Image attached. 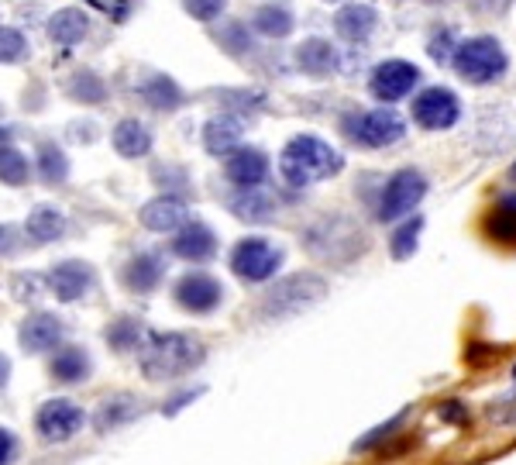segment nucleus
<instances>
[{"label": "nucleus", "instance_id": "obj_37", "mask_svg": "<svg viewBox=\"0 0 516 465\" xmlns=\"http://www.w3.org/2000/svg\"><path fill=\"white\" fill-rule=\"evenodd\" d=\"M31 56V42L21 28L0 25V66H18Z\"/></svg>", "mask_w": 516, "mask_h": 465}, {"label": "nucleus", "instance_id": "obj_53", "mask_svg": "<svg viewBox=\"0 0 516 465\" xmlns=\"http://www.w3.org/2000/svg\"><path fill=\"white\" fill-rule=\"evenodd\" d=\"M327 4H341V0H327Z\"/></svg>", "mask_w": 516, "mask_h": 465}, {"label": "nucleus", "instance_id": "obj_43", "mask_svg": "<svg viewBox=\"0 0 516 465\" xmlns=\"http://www.w3.org/2000/svg\"><path fill=\"white\" fill-rule=\"evenodd\" d=\"M437 414L448 424H468V407L461 400H444L441 407H437Z\"/></svg>", "mask_w": 516, "mask_h": 465}, {"label": "nucleus", "instance_id": "obj_47", "mask_svg": "<svg viewBox=\"0 0 516 465\" xmlns=\"http://www.w3.org/2000/svg\"><path fill=\"white\" fill-rule=\"evenodd\" d=\"M200 393H203V390H186V393H179V397H172V400L166 403V407H162V414H169V417H172V414H179V410H183L186 403L197 400Z\"/></svg>", "mask_w": 516, "mask_h": 465}, {"label": "nucleus", "instance_id": "obj_48", "mask_svg": "<svg viewBox=\"0 0 516 465\" xmlns=\"http://www.w3.org/2000/svg\"><path fill=\"white\" fill-rule=\"evenodd\" d=\"M7 379H11V359H7V355L0 352V390L7 386Z\"/></svg>", "mask_w": 516, "mask_h": 465}, {"label": "nucleus", "instance_id": "obj_36", "mask_svg": "<svg viewBox=\"0 0 516 465\" xmlns=\"http://www.w3.org/2000/svg\"><path fill=\"white\" fill-rule=\"evenodd\" d=\"M420 231H424V217L413 214L410 221H403L400 228L393 231V238H389V255H393L396 262L410 259V255L417 252V245H420Z\"/></svg>", "mask_w": 516, "mask_h": 465}, {"label": "nucleus", "instance_id": "obj_39", "mask_svg": "<svg viewBox=\"0 0 516 465\" xmlns=\"http://www.w3.org/2000/svg\"><path fill=\"white\" fill-rule=\"evenodd\" d=\"M406 424V410H400V414L396 417H389L386 424H379V428H372L369 434H365V438H358L355 445H351V452H372L375 445H382V441H389L393 438L396 431H400Z\"/></svg>", "mask_w": 516, "mask_h": 465}, {"label": "nucleus", "instance_id": "obj_28", "mask_svg": "<svg viewBox=\"0 0 516 465\" xmlns=\"http://www.w3.org/2000/svg\"><path fill=\"white\" fill-rule=\"evenodd\" d=\"M293 28H296V18L283 4H262L252 14V31L262 38H289Z\"/></svg>", "mask_w": 516, "mask_h": 465}, {"label": "nucleus", "instance_id": "obj_42", "mask_svg": "<svg viewBox=\"0 0 516 465\" xmlns=\"http://www.w3.org/2000/svg\"><path fill=\"white\" fill-rule=\"evenodd\" d=\"M486 414H489V421H496V424H516V390L499 400H492Z\"/></svg>", "mask_w": 516, "mask_h": 465}, {"label": "nucleus", "instance_id": "obj_24", "mask_svg": "<svg viewBox=\"0 0 516 465\" xmlns=\"http://www.w3.org/2000/svg\"><path fill=\"white\" fill-rule=\"evenodd\" d=\"M111 145L121 159H145V155L152 152V131H148V124H142L138 118H124L114 124Z\"/></svg>", "mask_w": 516, "mask_h": 465}, {"label": "nucleus", "instance_id": "obj_46", "mask_svg": "<svg viewBox=\"0 0 516 465\" xmlns=\"http://www.w3.org/2000/svg\"><path fill=\"white\" fill-rule=\"evenodd\" d=\"M14 455H18V438L7 428H0V465H11Z\"/></svg>", "mask_w": 516, "mask_h": 465}, {"label": "nucleus", "instance_id": "obj_4", "mask_svg": "<svg viewBox=\"0 0 516 465\" xmlns=\"http://www.w3.org/2000/svg\"><path fill=\"white\" fill-rule=\"evenodd\" d=\"M327 297V279L320 273H293V276H283L265 290L262 297V317L269 321H283V317H293V314H303L314 304Z\"/></svg>", "mask_w": 516, "mask_h": 465}, {"label": "nucleus", "instance_id": "obj_51", "mask_svg": "<svg viewBox=\"0 0 516 465\" xmlns=\"http://www.w3.org/2000/svg\"><path fill=\"white\" fill-rule=\"evenodd\" d=\"M510 180L516 183V162H513V166H510Z\"/></svg>", "mask_w": 516, "mask_h": 465}, {"label": "nucleus", "instance_id": "obj_29", "mask_svg": "<svg viewBox=\"0 0 516 465\" xmlns=\"http://www.w3.org/2000/svg\"><path fill=\"white\" fill-rule=\"evenodd\" d=\"M482 228H486V235L492 238V242L516 248V193H513V197H503V200H499L496 211L486 214Z\"/></svg>", "mask_w": 516, "mask_h": 465}, {"label": "nucleus", "instance_id": "obj_20", "mask_svg": "<svg viewBox=\"0 0 516 465\" xmlns=\"http://www.w3.org/2000/svg\"><path fill=\"white\" fill-rule=\"evenodd\" d=\"M375 28H379V11L369 4H344L341 11L334 14V31L351 45L369 42Z\"/></svg>", "mask_w": 516, "mask_h": 465}, {"label": "nucleus", "instance_id": "obj_22", "mask_svg": "<svg viewBox=\"0 0 516 465\" xmlns=\"http://www.w3.org/2000/svg\"><path fill=\"white\" fill-rule=\"evenodd\" d=\"M138 97H142L145 107H152V111L172 114V111H179V107H183L186 90L179 87V83L172 80V76L155 73V76H148V80L138 83Z\"/></svg>", "mask_w": 516, "mask_h": 465}, {"label": "nucleus", "instance_id": "obj_18", "mask_svg": "<svg viewBox=\"0 0 516 465\" xmlns=\"http://www.w3.org/2000/svg\"><path fill=\"white\" fill-rule=\"evenodd\" d=\"M228 207L238 221H248V224H269L276 221V211H279V200L272 197L269 190L262 186H248V190H234L228 197Z\"/></svg>", "mask_w": 516, "mask_h": 465}, {"label": "nucleus", "instance_id": "obj_31", "mask_svg": "<svg viewBox=\"0 0 516 465\" xmlns=\"http://www.w3.org/2000/svg\"><path fill=\"white\" fill-rule=\"evenodd\" d=\"M35 169L45 186H62L69 180V155L56 142H42L35 155Z\"/></svg>", "mask_w": 516, "mask_h": 465}, {"label": "nucleus", "instance_id": "obj_50", "mask_svg": "<svg viewBox=\"0 0 516 465\" xmlns=\"http://www.w3.org/2000/svg\"><path fill=\"white\" fill-rule=\"evenodd\" d=\"M7 138H11V131H7V128H0V145H4Z\"/></svg>", "mask_w": 516, "mask_h": 465}, {"label": "nucleus", "instance_id": "obj_52", "mask_svg": "<svg viewBox=\"0 0 516 465\" xmlns=\"http://www.w3.org/2000/svg\"><path fill=\"white\" fill-rule=\"evenodd\" d=\"M510 376H513V379H516V362H513V372H510Z\"/></svg>", "mask_w": 516, "mask_h": 465}, {"label": "nucleus", "instance_id": "obj_14", "mask_svg": "<svg viewBox=\"0 0 516 465\" xmlns=\"http://www.w3.org/2000/svg\"><path fill=\"white\" fill-rule=\"evenodd\" d=\"M93 283H97V273H93L90 262H80V259L59 262V266H52V273H49V290L56 293V300H62V304L83 300L86 293L93 290Z\"/></svg>", "mask_w": 516, "mask_h": 465}, {"label": "nucleus", "instance_id": "obj_34", "mask_svg": "<svg viewBox=\"0 0 516 465\" xmlns=\"http://www.w3.org/2000/svg\"><path fill=\"white\" fill-rule=\"evenodd\" d=\"M138 414H142V407H138L135 397H111L100 403L93 424H97V431H114V428H121V424L135 421Z\"/></svg>", "mask_w": 516, "mask_h": 465}, {"label": "nucleus", "instance_id": "obj_40", "mask_svg": "<svg viewBox=\"0 0 516 465\" xmlns=\"http://www.w3.org/2000/svg\"><path fill=\"white\" fill-rule=\"evenodd\" d=\"M183 11L190 14V18L203 21V25H214V21H221V14L228 11V0H183Z\"/></svg>", "mask_w": 516, "mask_h": 465}, {"label": "nucleus", "instance_id": "obj_26", "mask_svg": "<svg viewBox=\"0 0 516 465\" xmlns=\"http://www.w3.org/2000/svg\"><path fill=\"white\" fill-rule=\"evenodd\" d=\"M49 31L52 45H62V49H73V45H80L86 35H90V18L80 11V7H62L49 18Z\"/></svg>", "mask_w": 516, "mask_h": 465}, {"label": "nucleus", "instance_id": "obj_11", "mask_svg": "<svg viewBox=\"0 0 516 465\" xmlns=\"http://www.w3.org/2000/svg\"><path fill=\"white\" fill-rule=\"evenodd\" d=\"M86 424V414L83 407H76L73 400H49L42 403V410H38L35 417V431L42 434L45 441H52V445H62V441L76 438V434L83 431Z\"/></svg>", "mask_w": 516, "mask_h": 465}, {"label": "nucleus", "instance_id": "obj_12", "mask_svg": "<svg viewBox=\"0 0 516 465\" xmlns=\"http://www.w3.org/2000/svg\"><path fill=\"white\" fill-rule=\"evenodd\" d=\"M172 300L186 314H214L224 304V286L221 279H214L210 273H186L172 286Z\"/></svg>", "mask_w": 516, "mask_h": 465}, {"label": "nucleus", "instance_id": "obj_9", "mask_svg": "<svg viewBox=\"0 0 516 465\" xmlns=\"http://www.w3.org/2000/svg\"><path fill=\"white\" fill-rule=\"evenodd\" d=\"M410 114L424 131H448L461 118V100L448 87H427L413 97Z\"/></svg>", "mask_w": 516, "mask_h": 465}, {"label": "nucleus", "instance_id": "obj_16", "mask_svg": "<svg viewBox=\"0 0 516 465\" xmlns=\"http://www.w3.org/2000/svg\"><path fill=\"white\" fill-rule=\"evenodd\" d=\"M66 338V324L56 314H31L18 331V341L28 355H42V352H56Z\"/></svg>", "mask_w": 516, "mask_h": 465}, {"label": "nucleus", "instance_id": "obj_33", "mask_svg": "<svg viewBox=\"0 0 516 465\" xmlns=\"http://www.w3.org/2000/svg\"><path fill=\"white\" fill-rule=\"evenodd\" d=\"M214 42L221 45L228 56H252L255 52V31L245 21H224L221 28H214Z\"/></svg>", "mask_w": 516, "mask_h": 465}, {"label": "nucleus", "instance_id": "obj_7", "mask_svg": "<svg viewBox=\"0 0 516 465\" xmlns=\"http://www.w3.org/2000/svg\"><path fill=\"white\" fill-rule=\"evenodd\" d=\"M427 197V176L420 169H400L382 183L379 204H375V217L382 224L400 221V217L413 214L420 207V200Z\"/></svg>", "mask_w": 516, "mask_h": 465}, {"label": "nucleus", "instance_id": "obj_6", "mask_svg": "<svg viewBox=\"0 0 516 465\" xmlns=\"http://www.w3.org/2000/svg\"><path fill=\"white\" fill-rule=\"evenodd\" d=\"M341 135L358 149H386L406 135V121L389 104L375 111H351L341 118Z\"/></svg>", "mask_w": 516, "mask_h": 465}, {"label": "nucleus", "instance_id": "obj_2", "mask_svg": "<svg viewBox=\"0 0 516 465\" xmlns=\"http://www.w3.org/2000/svg\"><path fill=\"white\" fill-rule=\"evenodd\" d=\"M207 359V348H203L200 338L193 335H148L142 345V372L148 379H176L186 376L197 366H203Z\"/></svg>", "mask_w": 516, "mask_h": 465}, {"label": "nucleus", "instance_id": "obj_38", "mask_svg": "<svg viewBox=\"0 0 516 465\" xmlns=\"http://www.w3.org/2000/svg\"><path fill=\"white\" fill-rule=\"evenodd\" d=\"M152 180L162 186V190L169 193V197H183V193H190V173H186L183 166H176V162H166V166H152Z\"/></svg>", "mask_w": 516, "mask_h": 465}, {"label": "nucleus", "instance_id": "obj_30", "mask_svg": "<svg viewBox=\"0 0 516 465\" xmlns=\"http://www.w3.org/2000/svg\"><path fill=\"white\" fill-rule=\"evenodd\" d=\"M104 338L114 352H142V345L148 341V331L138 317H117V321L107 324Z\"/></svg>", "mask_w": 516, "mask_h": 465}, {"label": "nucleus", "instance_id": "obj_8", "mask_svg": "<svg viewBox=\"0 0 516 465\" xmlns=\"http://www.w3.org/2000/svg\"><path fill=\"white\" fill-rule=\"evenodd\" d=\"M286 252L269 238H241L231 252V273L245 283H265L283 269Z\"/></svg>", "mask_w": 516, "mask_h": 465}, {"label": "nucleus", "instance_id": "obj_32", "mask_svg": "<svg viewBox=\"0 0 516 465\" xmlns=\"http://www.w3.org/2000/svg\"><path fill=\"white\" fill-rule=\"evenodd\" d=\"M66 93L76 100V104L93 107V104H104L107 93H111V90H107V80L100 73H93V69H80V73L69 76Z\"/></svg>", "mask_w": 516, "mask_h": 465}, {"label": "nucleus", "instance_id": "obj_35", "mask_svg": "<svg viewBox=\"0 0 516 465\" xmlns=\"http://www.w3.org/2000/svg\"><path fill=\"white\" fill-rule=\"evenodd\" d=\"M31 159L21 149H14V145H0V183L7 186H28L31 180Z\"/></svg>", "mask_w": 516, "mask_h": 465}, {"label": "nucleus", "instance_id": "obj_27", "mask_svg": "<svg viewBox=\"0 0 516 465\" xmlns=\"http://www.w3.org/2000/svg\"><path fill=\"white\" fill-rule=\"evenodd\" d=\"M25 235L35 245H52L66 235V214L52 204H38L25 221Z\"/></svg>", "mask_w": 516, "mask_h": 465}, {"label": "nucleus", "instance_id": "obj_10", "mask_svg": "<svg viewBox=\"0 0 516 465\" xmlns=\"http://www.w3.org/2000/svg\"><path fill=\"white\" fill-rule=\"evenodd\" d=\"M420 80H424V76H420V69L413 66V62L386 59V62H379V66L372 69L369 90H372V97L379 100V104H396V100L410 97V93L417 90Z\"/></svg>", "mask_w": 516, "mask_h": 465}, {"label": "nucleus", "instance_id": "obj_1", "mask_svg": "<svg viewBox=\"0 0 516 465\" xmlns=\"http://www.w3.org/2000/svg\"><path fill=\"white\" fill-rule=\"evenodd\" d=\"M341 169H344V155L317 135L289 138L286 149L279 152V173H283V180L289 186H296V190L320 180H331Z\"/></svg>", "mask_w": 516, "mask_h": 465}, {"label": "nucleus", "instance_id": "obj_41", "mask_svg": "<svg viewBox=\"0 0 516 465\" xmlns=\"http://www.w3.org/2000/svg\"><path fill=\"white\" fill-rule=\"evenodd\" d=\"M455 49H458V42H455V35H451L448 28L437 31V35L427 42V56L434 59V62H451V56H455Z\"/></svg>", "mask_w": 516, "mask_h": 465}, {"label": "nucleus", "instance_id": "obj_25", "mask_svg": "<svg viewBox=\"0 0 516 465\" xmlns=\"http://www.w3.org/2000/svg\"><path fill=\"white\" fill-rule=\"evenodd\" d=\"M241 135H245V128H241V121L234 114H217V118L203 124V149L224 159V155L241 145Z\"/></svg>", "mask_w": 516, "mask_h": 465}, {"label": "nucleus", "instance_id": "obj_15", "mask_svg": "<svg viewBox=\"0 0 516 465\" xmlns=\"http://www.w3.org/2000/svg\"><path fill=\"white\" fill-rule=\"evenodd\" d=\"M138 221H142L148 231H155V235H176V231L190 221V211H186L183 197L162 193V197L148 200L142 211H138Z\"/></svg>", "mask_w": 516, "mask_h": 465}, {"label": "nucleus", "instance_id": "obj_23", "mask_svg": "<svg viewBox=\"0 0 516 465\" xmlns=\"http://www.w3.org/2000/svg\"><path fill=\"white\" fill-rule=\"evenodd\" d=\"M49 372H52V379L62 386H76V383H83V379H90V372H93V362H90V352L80 345H62L56 355H52V362H49Z\"/></svg>", "mask_w": 516, "mask_h": 465}, {"label": "nucleus", "instance_id": "obj_54", "mask_svg": "<svg viewBox=\"0 0 516 465\" xmlns=\"http://www.w3.org/2000/svg\"><path fill=\"white\" fill-rule=\"evenodd\" d=\"M0 114H4V104H0Z\"/></svg>", "mask_w": 516, "mask_h": 465}, {"label": "nucleus", "instance_id": "obj_49", "mask_svg": "<svg viewBox=\"0 0 516 465\" xmlns=\"http://www.w3.org/2000/svg\"><path fill=\"white\" fill-rule=\"evenodd\" d=\"M468 4H472L475 11H496V7H503V0H468Z\"/></svg>", "mask_w": 516, "mask_h": 465}, {"label": "nucleus", "instance_id": "obj_3", "mask_svg": "<svg viewBox=\"0 0 516 465\" xmlns=\"http://www.w3.org/2000/svg\"><path fill=\"white\" fill-rule=\"evenodd\" d=\"M303 245H307L310 255H317V259L344 266V262H355L358 255L369 252V235H365L355 221L334 214V217H320L314 228H307Z\"/></svg>", "mask_w": 516, "mask_h": 465}, {"label": "nucleus", "instance_id": "obj_13", "mask_svg": "<svg viewBox=\"0 0 516 465\" xmlns=\"http://www.w3.org/2000/svg\"><path fill=\"white\" fill-rule=\"evenodd\" d=\"M269 155L262 149H255V145H238L234 152L224 155V176H228V183L234 190H248V186H265L269 180Z\"/></svg>", "mask_w": 516, "mask_h": 465}, {"label": "nucleus", "instance_id": "obj_5", "mask_svg": "<svg viewBox=\"0 0 516 465\" xmlns=\"http://www.w3.org/2000/svg\"><path fill=\"white\" fill-rule=\"evenodd\" d=\"M458 76L461 80H468L472 87H486V83H496L499 76L510 69V56H506L503 42L492 35H475V38H465V42H458L455 56Z\"/></svg>", "mask_w": 516, "mask_h": 465}, {"label": "nucleus", "instance_id": "obj_45", "mask_svg": "<svg viewBox=\"0 0 516 465\" xmlns=\"http://www.w3.org/2000/svg\"><path fill=\"white\" fill-rule=\"evenodd\" d=\"M489 359H499V348L492 345H468L465 348V362H472V366H482V362Z\"/></svg>", "mask_w": 516, "mask_h": 465}, {"label": "nucleus", "instance_id": "obj_19", "mask_svg": "<svg viewBox=\"0 0 516 465\" xmlns=\"http://www.w3.org/2000/svg\"><path fill=\"white\" fill-rule=\"evenodd\" d=\"M296 66H300L307 76H314V80H324V76H331L334 69L341 66V56L331 45V38L314 35V38H303V42L296 45Z\"/></svg>", "mask_w": 516, "mask_h": 465}, {"label": "nucleus", "instance_id": "obj_17", "mask_svg": "<svg viewBox=\"0 0 516 465\" xmlns=\"http://www.w3.org/2000/svg\"><path fill=\"white\" fill-rule=\"evenodd\" d=\"M172 255H179V259L186 262H210L217 255V235L210 224L203 221H186L183 228L176 231V238H172Z\"/></svg>", "mask_w": 516, "mask_h": 465}, {"label": "nucleus", "instance_id": "obj_44", "mask_svg": "<svg viewBox=\"0 0 516 465\" xmlns=\"http://www.w3.org/2000/svg\"><path fill=\"white\" fill-rule=\"evenodd\" d=\"M21 248V238L18 231L11 228V224H0V259H7V255H14Z\"/></svg>", "mask_w": 516, "mask_h": 465}, {"label": "nucleus", "instance_id": "obj_21", "mask_svg": "<svg viewBox=\"0 0 516 465\" xmlns=\"http://www.w3.org/2000/svg\"><path fill=\"white\" fill-rule=\"evenodd\" d=\"M121 279L131 293H155L162 279H166V262H162L159 252H138L135 259L124 266Z\"/></svg>", "mask_w": 516, "mask_h": 465}]
</instances>
